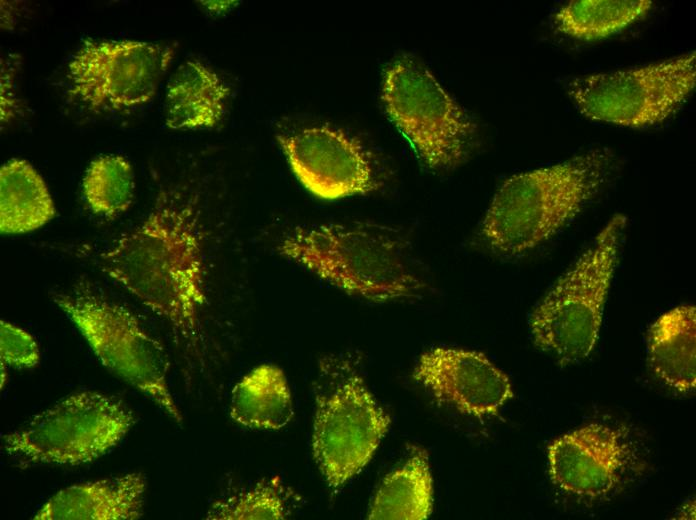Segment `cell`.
<instances>
[{
  "instance_id": "cell-1",
  "label": "cell",
  "mask_w": 696,
  "mask_h": 520,
  "mask_svg": "<svg viewBox=\"0 0 696 520\" xmlns=\"http://www.w3.org/2000/svg\"><path fill=\"white\" fill-rule=\"evenodd\" d=\"M200 195L185 185L161 189L147 218L99 256L101 269L166 320L189 351L202 344L205 302Z\"/></svg>"
},
{
  "instance_id": "cell-2",
  "label": "cell",
  "mask_w": 696,
  "mask_h": 520,
  "mask_svg": "<svg viewBox=\"0 0 696 520\" xmlns=\"http://www.w3.org/2000/svg\"><path fill=\"white\" fill-rule=\"evenodd\" d=\"M614 156L594 149L564 162L513 175L495 193L482 235L494 251L514 256L549 239L609 180Z\"/></svg>"
},
{
  "instance_id": "cell-3",
  "label": "cell",
  "mask_w": 696,
  "mask_h": 520,
  "mask_svg": "<svg viewBox=\"0 0 696 520\" xmlns=\"http://www.w3.org/2000/svg\"><path fill=\"white\" fill-rule=\"evenodd\" d=\"M279 251L334 286L372 301L412 297L424 286L397 237L377 225L298 227Z\"/></svg>"
},
{
  "instance_id": "cell-4",
  "label": "cell",
  "mask_w": 696,
  "mask_h": 520,
  "mask_svg": "<svg viewBox=\"0 0 696 520\" xmlns=\"http://www.w3.org/2000/svg\"><path fill=\"white\" fill-rule=\"evenodd\" d=\"M390 422L351 361L335 356L320 361L312 450L333 491L367 465Z\"/></svg>"
},
{
  "instance_id": "cell-5",
  "label": "cell",
  "mask_w": 696,
  "mask_h": 520,
  "mask_svg": "<svg viewBox=\"0 0 696 520\" xmlns=\"http://www.w3.org/2000/svg\"><path fill=\"white\" fill-rule=\"evenodd\" d=\"M625 225L616 214L531 315L534 343L561 364L586 358L597 342Z\"/></svg>"
},
{
  "instance_id": "cell-6",
  "label": "cell",
  "mask_w": 696,
  "mask_h": 520,
  "mask_svg": "<svg viewBox=\"0 0 696 520\" xmlns=\"http://www.w3.org/2000/svg\"><path fill=\"white\" fill-rule=\"evenodd\" d=\"M382 101L393 124L428 167L447 170L464 161L477 124L420 62L404 56L389 66Z\"/></svg>"
},
{
  "instance_id": "cell-7",
  "label": "cell",
  "mask_w": 696,
  "mask_h": 520,
  "mask_svg": "<svg viewBox=\"0 0 696 520\" xmlns=\"http://www.w3.org/2000/svg\"><path fill=\"white\" fill-rule=\"evenodd\" d=\"M53 301L103 366L148 395L177 422L182 421L167 384L169 364L164 347L133 313L86 287L55 294Z\"/></svg>"
},
{
  "instance_id": "cell-8",
  "label": "cell",
  "mask_w": 696,
  "mask_h": 520,
  "mask_svg": "<svg viewBox=\"0 0 696 520\" xmlns=\"http://www.w3.org/2000/svg\"><path fill=\"white\" fill-rule=\"evenodd\" d=\"M135 422L122 400L94 391L65 397L5 434L6 452L28 463L79 465L116 446Z\"/></svg>"
},
{
  "instance_id": "cell-9",
  "label": "cell",
  "mask_w": 696,
  "mask_h": 520,
  "mask_svg": "<svg viewBox=\"0 0 696 520\" xmlns=\"http://www.w3.org/2000/svg\"><path fill=\"white\" fill-rule=\"evenodd\" d=\"M696 85V53L571 79L567 93L585 117L641 128L674 115Z\"/></svg>"
},
{
  "instance_id": "cell-10",
  "label": "cell",
  "mask_w": 696,
  "mask_h": 520,
  "mask_svg": "<svg viewBox=\"0 0 696 520\" xmlns=\"http://www.w3.org/2000/svg\"><path fill=\"white\" fill-rule=\"evenodd\" d=\"M177 44L85 41L68 65L67 93L84 108L118 112L152 100Z\"/></svg>"
},
{
  "instance_id": "cell-11",
  "label": "cell",
  "mask_w": 696,
  "mask_h": 520,
  "mask_svg": "<svg viewBox=\"0 0 696 520\" xmlns=\"http://www.w3.org/2000/svg\"><path fill=\"white\" fill-rule=\"evenodd\" d=\"M552 481L571 494L603 498L639 468V451L625 428L592 423L555 439L548 448Z\"/></svg>"
},
{
  "instance_id": "cell-12",
  "label": "cell",
  "mask_w": 696,
  "mask_h": 520,
  "mask_svg": "<svg viewBox=\"0 0 696 520\" xmlns=\"http://www.w3.org/2000/svg\"><path fill=\"white\" fill-rule=\"evenodd\" d=\"M276 138L298 180L315 196L335 200L376 188L367 152L342 130L313 126L280 131Z\"/></svg>"
},
{
  "instance_id": "cell-13",
  "label": "cell",
  "mask_w": 696,
  "mask_h": 520,
  "mask_svg": "<svg viewBox=\"0 0 696 520\" xmlns=\"http://www.w3.org/2000/svg\"><path fill=\"white\" fill-rule=\"evenodd\" d=\"M413 376L439 402L476 417L497 414L513 397L509 378L476 351L431 349L421 355Z\"/></svg>"
},
{
  "instance_id": "cell-14",
  "label": "cell",
  "mask_w": 696,
  "mask_h": 520,
  "mask_svg": "<svg viewBox=\"0 0 696 520\" xmlns=\"http://www.w3.org/2000/svg\"><path fill=\"white\" fill-rule=\"evenodd\" d=\"M146 489L140 472L73 485L52 496L35 520H135L143 514Z\"/></svg>"
},
{
  "instance_id": "cell-15",
  "label": "cell",
  "mask_w": 696,
  "mask_h": 520,
  "mask_svg": "<svg viewBox=\"0 0 696 520\" xmlns=\"http://www.w3.org/2000/svg\"><path fill=\"white\" fill-rule=\"evenodd\" d=\"M228 86L199 61L180 65L167 86L165 123L170 129L215 127L225 113Z\"/></svg>"
},
{
  "instance_id": "cell-16",
  "label": "cell",
  "mask_w": 696,
  "mask_h": 520,
  "mask_svg": "<svg viewBox=\"0 0 696 520\" xmlns=\"http://www.w3.org/2000/svg\"><path fill=\"white\" fill-rule=\"evenodd\" d=\"M696 310L675 307L651 326L648 355L654 373L666 385L687 392L696 387Z\"/></svg>"
},
{
  "instance_id": "cell-17",
  "label": "cell",
  "mask_w": 696,
  "mask_h": 520,
  "mask_svg": "<svg viewBox=\"0 0 696 520\" xmlns=\"http://www.w3.org/2000/svg\"><path fill=\"white\" fill-rule=\"evenodd\" d=\"M231 418L246 427L279 430L294 416L284 372L263 364L244 376L231 393Z\"/></svg>"
},
{
  "instance_id": "cell-18",
  "label": "cell",
  "mask_w": 696,
  "mask_h": 520,
  "mask_svg": "<svg viewBox=\"0 0 696 520\" xmlns=\"http://www.w3.org/2000/svg\"><path fill=\"white\" fill-rule=\"evenodd\" d=\"M55 215L43 178L25 160L13 159L0 170V231L21 234L36 230Z\"/></svg>"
},
{
  "instance_id": "cell-19",
  "label": "cell",
  "mask_w": 696,
  "mask_h": 520,
  "mask_svg": "<svg viewBox=\"0 0 696 520\" xmlns=\"http://www.w3.org/2000/svg\"><path fill=\"white\" fill-rule=\"evenodd\" d=\"M432 504L428 455L424 449L413 447L407 462L383 480L367 518L422 520L430 515Z\"/></svg>"
},
{
  "instance_id": "cell-20",
  "label": "cell",
  "mask_w": 696,
  "mask_h": 520,
  "mask_svg": "<svg viewBox=\"0 0 696 520\" xmlns=\"http://www.w3.org/2000/svg\"><path fill=\"white\" fill-rule=\"evenodd\" d=\"M651 7L649 0H575L557 12L555 22L566 35L597 40L639 20Z\"/></svg>"
},
{
  "instance_id": "cell-21",
  "label": "cell",
  "mask_w": 696,
  "mask_h": 520,
  "mask_svg": "<svg viewBox=\"0 0 696 520\" xmlns=\"http://www.w3.org/2000/svg\"><path fill=\"white\" fill-rule=\"evenodd\" d=\"M83 195L90 209L113 218L125 212L134 197V173L127 159L119 155L95 158L83 178Z\"/></svg>"
},
{
  "instance_id": "cell-22",
  "label": "cell",
  "mask_w": 696,
  "mask_h": 520,
  "mask_svg": "<svg viewBox=\"0 0 696 520\" xmlns=\"http://www.w3.org/2000/svg\"><path fill=\"white\" fill-rule=\"evenodd\" d=\"M295 499L294 492L284 485L279 476L263 479L252 489L215 502L207 519H285Z\"/></svg>"
},
{
  "instance_id": "cell-23",
  "label": "cell",
  "mask_w": 696,
  "mask_h": 520,
  "mask_svg": "<svg viewBox=\"0 0 696 520\" xmlns=\"http://www.w3.org/2000/svg\"><path fill=\"white\" fill-rule=\"evenodd\" d=\"M1 360L15 368H32L39 363L40 353L34 338L15 325L0 322Z\"/></svg>"
},
{
  "instance_id": "cell-24",
  "label": "cell",
  "mask_w": 696,
  "mask_h": 520,
  "mask_svg": "<svg viewBox=\"0 0 696 520\" xmlns=\"http://www.w3.org/2000/svg\"><path fill=\"white\" fill-rule=\"evenodd\" d=\"M201 3L204 4V6L214 12L220 13L223 12L235 5H237V1H202Z\"/></svg>"
}]
</instances>
